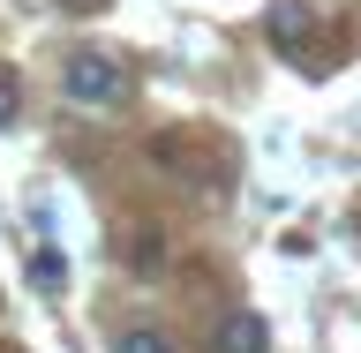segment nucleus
<instances>
[{"mask_svg":"<svg viewBox=\"0 0 361 353\" xmlns=\"http://www.w3.org/2000/svg\"><path fill=\"white\" fill-rule=\"evenodd\" d=\"M16 113H23V83H16V75H0V128H8Z\"/></svg>","mask_w":361,"mask_h":353,"instance_id":"423d86ee","label":"nucleus"},{"mask_svg":"<svg viewBox=\"0 0 361 353\" xmlns=\"http://www.w3.org/2000/svg\"><path fill=\"white\" fill-rule=\"evenodd\" d=\"M113 353H173V331H158V323H121V331H113Z\"/></svg>","mask_w":361,"mask_h":353,"instance_id":"20e7f679","label":"nucleus"},{"mask_svg":"<svg viewBox=\"0 0 361 353\" xmlns=\"http://www.w3.org/2000/svg\"><path fill=\"white\" fill-rule=\"evenodd\" d=\"M264 30H271V45H279L286 61H316V53H309V38H316V8H309V0H271Z\"/></svg>","mask_w":361,"mask_h":353,"instance_id":"f03ea898","label":"nucleus"},{"mask_svg":"<svg viewBox=\"0 0 361 353\" xmlns=\"http://www.w3.org/2000/svg\"><path fill=\"white\" fill-rule=\"evenodd\" d=\"M128 264L143 271V278H151V271L166 264V241H158V233H128Z\"/></svg>","mask_w":361,"mask_h":353,"instance_id":"39448f33","label":"nucleus"},{"mask_svg":"<svg viewBox=\"0 0 361 353\" xmlns=\"http://www.w3.org/2000/svg\"><path fill=\"white\" fill-rule=\"evenodd\" d=\"M61 8H98V0H61Z\"/></svg>","mask_w":361,"mask_h":353,"instance_id":"6e6552de","label":"nucleus"},{"mask_svg":"<svg viewBox=\"0 0 361 353\" xmlns=\"http://www.w3.org/2000/svg\"><path fill=\"white\" fill-rule=\"evenodd\" d=\"M30 278H38V286L53 293V286H61V256H53V248H38V264H30Z\"/></svg>","mask_w":361,"mask_h":353,"instance_id":"0eeeda50","label":"nucleus"},{"mask_svg":"<svg viewBox=\"0 0 361 353\" xmlns=\"http://www.w3.org/2000/svg\"><path fill=\"white\" fill-rule=\"evenodd\" d=\"M61 90H68V106H90V113H113L121 98H128V68L113 61L106 45H75L61 68Z\"/></svg>","mask_w":361,"mask_h":353,"instance_id":"f257e3e1","label":"nucleus"},{"mask_svg":"<svg viewBox=\"0 0 361 353\" xmlns=\"http://www.w3.org/2000/svg\"><path fill=\"white\" fill-rule=\"evenodd\" d=\"M219 353H271V331H264V316H256V309L226 316V323H219Z\"/></svg>","mask_w":361,"mask_h":353,"instance_id":"7ed1b4c3","label":"nucleus"}]
</instances>
